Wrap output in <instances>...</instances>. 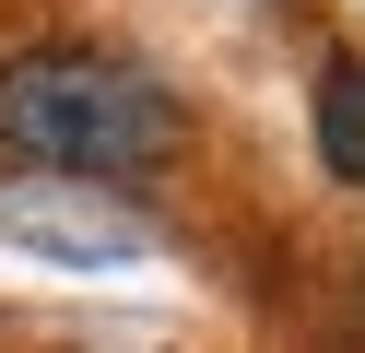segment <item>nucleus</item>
I'll list each match as a JSON object with an SVG mask.
<instances>
[{
  "label": "nucleus",
  "instance_id": "f257e3e1",
  "mask_svg": "<svg viewBox=\"0 0 365 353\" xmlns=\"http://www.w3.org/2000/svg\"><path fill=\"white\" fill-rule=\"evenodd\" d=\"M0 153L118 188L177 153V94L106 47H24V59H0Z\"/></svg>",
  "mask_w": 365,
  "mask_h": 353
},
{
  "label": "nucleus",
  "instance_id": "f03ea898",
  "mask_svg": "<svg viewBox=\"0 0 365 353\" xmlns=\"http://www.w3.org/2000/svg\"><path fill=\"white\" fill-rule=\"evenodd\" d=\"M0 235H36V247H59V259H118V247H142V224H130V212H83V200H12V188H0Z\"/></svg>",
  "mask_w": 365,
  "mask_h": 353
},
{
  "label": "nucleus",
  "instance_id": "7ed1b4c3",
  "mask_svg": "<svg viewBox=\"0 0 365 353\" xmlns=\"http://www.w3.org/2000/svg\"><path fill=\"white\" fill-rule=\"evenodd\" d=\"M318 165H330L341 188H365V59L318 71Z\"/></svg>",
  "mask_w": 365,
  "mask_h": 353
}]
</instances>
